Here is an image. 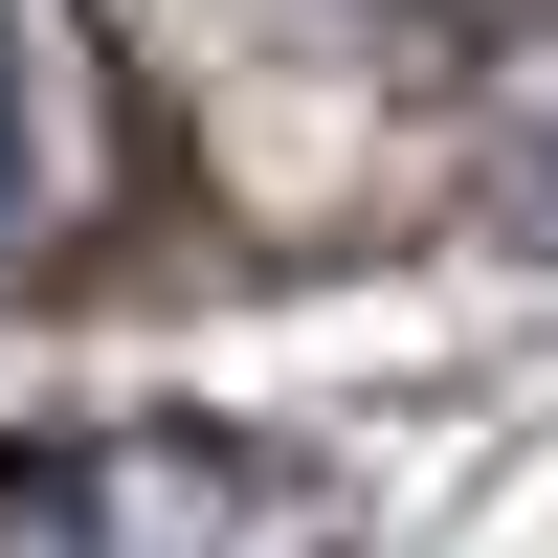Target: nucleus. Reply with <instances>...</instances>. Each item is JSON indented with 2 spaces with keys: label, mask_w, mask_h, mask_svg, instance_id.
<instances>
[{
  "label": "nucleus",
  "mask_w": 558,
  "mask_h": 558,
  "mask_svg": "<svg viewBox=\"0 0 558 558\" xmlns=\"http://www.w3.org/2000/svg\"><path fill=\"white\" fill-rule=\"evenodd\" d=\"M45 202H68V89H45V45L0 23V246H23Z\"/></svg>",
  "instance_id": "f257e3e1"
}]
</instances>
